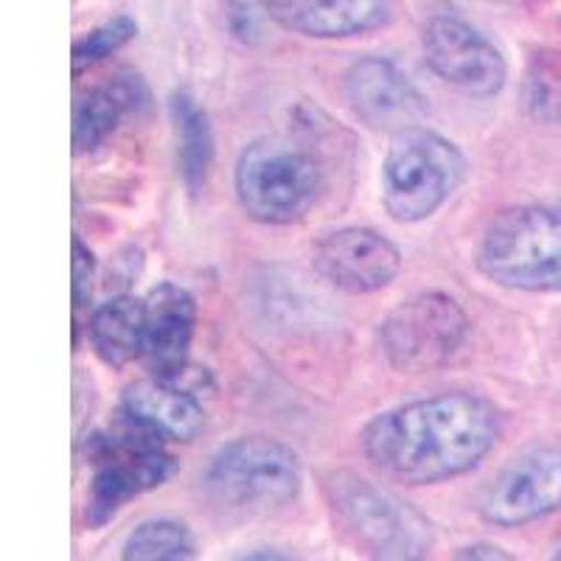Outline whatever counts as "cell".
Returning a JSON list of instances; mask_svg holds the SVG:
<instances>
[{
	"label": "cell",
	"instance_id": "cell-18",
	"mask_svg": "<svg viewBox=\"0 0 561 561\" xmlns=\"http://www.w3.org/2000/svg\"><path fill=\"white\" fill-rule=\"evenodd\" d=\"M172 124L178 135L180 172H183L185 185L192 192H199L208 183L210 167H214V129H210L208 113L188 93H174Z\"/></svg>",
	"mask_w": 561,
	"mask_h": 561
},
{
	"label": "cell",
	"instance_id": "cell-16",
	"mask_svg": "<svg viewBox=\"0 0 561 561\" xmlns=\"http://www.w3.org/2000/svg\"><path fill=\"white\" fill-rule=\"evenodd\" d=\"M149 99V90L138 73H118L102 84L84 90L73 104V149L93 152L104 140L138 113Z\"/></svg>",
	"mask_w": 561,
	"mask_h": 561
},
{
	"label": "cell",
	"instance_id": "cell-1",
	"mask_svg": "<svg viewBox=\"0 0 561 561\" xmlns=\"http://www.w3.org/2000/svg\"><path fill=\"white\" fill-rule=\"evenodd\" d=\"M503 435V415L485 396L447 390L374 415L359 433L365 460L382 478L435 485L483 463Z\"/></svg>",
	"mask_w": 561,
	"mask_h": 561
},
{
	"label": "cell",
	"instance_id": "cell-3",
	"mask_svg": "<svg viewBox=\"0 0 561 561\" xmlns=\"http://www.w3.org/2000/svg\"><path fill=\"white\" fill-rule=\"evenodd\" d=\"M233 188L253 222L295 225L318 205L325 188V172L307 147L264 138L242 149Z\"/></svg>",
	"mask_w": 561,
	"mask_h": 561
},
{
	"label": "cell",
	"instance_id": "cell-5",
	"mask_svg": "<svg viewBox=\"0 0 561 561\" xmlns=\"http://www.w3.org/2000/svg\"><path fill=\"white\" fill-rule=\"evenodd\" d=\"M334 517L368 561H427L433 534L419 511L393 491L354 472L325 480Z\"/></svg>",
	"mask_w": 561,
	"mask_h": 561
},
{
	"label": "cell",
	"instance_id": "cell-2",
	"mask_svg": "<svg viewBox=\"0 0 561 561\" xmlns=\"http://www.w3.org/2000/svg\"><path fill=\"white\" fill-rule=\"evenodd\" d=\"M474 267L514 293H561V203L494 214L474 248Z\"/></svg>",
	"mask_w": 561,
	"mask_h": 561
},
{
	"label": "cell",
	"instance_id": "cell-8",
	"mask_svg": "<svg viewBox=\"0 0 561 561\" xmlns=\"http://www.w3.org/2000/svg\"><path fill=\"white\" fill-rule=\"evenodd\" d=\"M469 334V314L447 293L430 289L402 300L385 314L379 345L390 368L402 374H430L458 354Z\"/></svg>",
	"mask_w": 561,
	"mask_h": 561
},
{
	"label": "cell",
	"instance_id": "cell-27",
	"mask_svg": "<svg viewBox=\"0 0 561 561\" xmlns=\"http://www.w3.org/2000/svg\"><path fill=\"white\" fill-rule=\"evenodd\" d=\"M556 561H561V550H559V556H556Z\"/></svg>",
	"mask_w": 561,
	"mask_h": 561
},
{
	"label": "cell",
	"instance_id": "cell-9",
	"mask_svg": "<svg viewBox=\"0 0 561 561\" xmlns=\"http://www.w3.org/2000/svg\"><path fill=\"white\" fill-rule=\"evenodd\" d=\"M421 51L435 77L466 96H497L508 79V62L494 39L460 14H433L421 28Z\"/></svg>",
	"mask_w": 561,
	"mask_h": 561
},
{
	"label": "cell",
	"instance_id": "cell-11",
	"mask_svg": "<svg viewBox=\"0 0 561 561\" xmlns=\"http://www.w3.org/2000/svg\"><path fill=\"white\" fill-rule=\"evenodd\" d=\"M312 267L325 284L348 295L390 287L402 270V250L374 228L329 230L312 248Z\"/></svg>",
	"mask_w": 561,
	"mask_h": 561
},
{
	"label": "cell",
	"instance_id": "cell-7",
	"mask_svg": "<svg viewBox=\"0 0 561 561\" xmlns=\"http://www.w3.org/2000/svg\"><path fill=\"white\" fill-rule=\"evenodd\" d=\"M90 463L93 478L84 508L90 528H104L129 500L158 489L174 474V458L163 453V440L127 415L118 419L113 433L90 440Z\"/></svg>",
	"mask_w": 561,
	"mask_h": 561
},
{
	"label": "cell",
	"instance_id": "cell-21",
	"mask_svg": "<svg viewBox=\"0 0 561 561\" xmlns=\"http://www.w3.org/2000/svg\"><path fill=\"white\" fill-rule=\"evenodd\" d=\"M138 34V23L127 14H118V18L107 20L102 26L90 28L88 34L73 43V51H70V62H73V73H84V70L96 68L99 62H104L107 57H113L115 51H122L129 39H135Z\"/></svg>",
	"mask_w": 561,
	"mask_h": 561
},
{
	"label": "cell",
	"instance_id": "cell-19",
	"mask_svg": "<svg viewBox=\"0 0 561 561\" xmlns=\"http://www.w3.org/2000/svg\"><path fill=\"white\" fill-rule=\"evenodd\" d=\"M194 534L178 519H147L127 536L122 561H194Z\"/></svg>",
	"mask_w": 561,
	"mask_h": 561
},
{
	"label": "cell",
	"instance_id": "cell-15",
	"mask_svg": "<svg viewBox=\"0 0 561 561\" xmlns=\"http://www.w3.org/2000/svg\"><path fill=\"white\" fill-rule=\"evenodd\" d=\"M122 415L135 421L158 440H194L205 430V408L199 396L180 382L147 377L127 385Z\"/></svg>",
	"mask_w": 561,
	"mask_h": 561
},
{
	"label": "cell",
	"instance_id": "cell-12",
	"mask_svg": "<svg viewBox=\"0 0 561 561\" xmlns=\"http://www.w3.org/2000/svg\"><path fill=\"white\" fill-rule=\"evenodd\" d=\"M343 93L351 113L379 133L419 127L427 115V99L396 62L363 57L345 70Z\"/></svg>",
	"mask_w": 561,
	"mask_h": 561
},
{
	"label": "cell",
	"instance_id": "cell-20",
	"mask_svg": "<svg viewBox=\"0 0 561 561\" xmlns=\"http://www.w3.org/2000/svg\"><path fill=\"white\" fill-rule=\"evenodd\" d=\"M525 113L539 124H561V48L530 54L523 79Z\"/></svg>",
	"mask_w": 561,
	"mask_h": 561
},
{
	"label": "cell",
	"instance_id": "cell-13",
	"mask_svg": "<svg viewBox=\"0 0 561 561\" xmlns=\"http://www.w3.org/2000/svg\"><path fill=\"white\" fill-rule=\"evenodd\" d=\"M197 300L180 284L163 280L144 295V357L149 377L178 379L192 368Z\"/></svg>",
	"mask_w": 561,
	"mask_h": 561
},
{
	"label": "cell",
	"instance_id": "cell-14",
	"mask_svg": "<svg viewBox=\"0 0 561 561\" xmlns=\"http://www.w3.org/2000/svg\"><path fill=\"white\" fill-rule=\"evenodd\" d=\"M273 23L309 39H351L390 26L396 0H255Z\"/></svg>",
	"mask_w": 561,
	"mask_h": 561
},
{
	"label": "cell",
	"instance_id": "cell-23",
	"mask_svg": "<svg viewBox=\"0 0 561 561\" xmlns=\"http://www.w3.org/2000/svg\"><path fill=\"white\" fill-rule=\"evenodd\" d=\"M259 12L262 7L255 0H228L225 3V14H228L230 32L237 34L244 43H253L255 34H259Z\"/></svg>",
	"mask_w": 561,
	"mask_h": 561
},
{
	"label": "cell",
	"instance_id": "cell-25",
	"mask_svg": "<svg viewBox=\"0 0 561 561\" xmlns=\"http://www.w3.org/2000/svg\"><path fill=\"white\" fill-rule=\"evenodd\" d=\"M242 561H293V559H287V556L278 553V550H255V553H250L248 559Z\"/></svg>",
	"mask_w": 561,
	"mask_h": 561
},
{
	"label": "cell",
	"instance_id": "cell-17",
	"mask_svg": "<svg viewBox=\"0 0 561 561\" xmlns=\"http://www.w3.org/2000/svg\"><path fill=\"white\" fill-rule=\"evenodd\" d=\"M88 340L104 365L122 370L144 357V298L115 295L88 314Z\"/></svg>",
	"mask_w": 561,
	"mask_h": 561
},
{
	"label": "cell",
	"instance_id": "cell-6",
	"mask_svg": "<svg viewBox=\"0 0 561 561\" xmlns=\"http://www.w3.org/2000/svg\"><path fill=\"white\" fill-rule=\"evenodd\" d=\"M203 483L219 508L264 514L298 497L304 469L284 440L242 435L219 447L205 469Z\"/></svg>",
	"mask_w": 561,
	"mask_h": 561
},
{
	"label": "cell",
	"instance_id": "cell-22",
	"mask_svg": "<svg viewBox=\"0 0 561 561\" xmlns=\"http://www.w3.org/2000/svg\"><path fill=\"white\" fill-rule=\"evenodd\" d=\"M93 275H96V259L90 253L88 244L79 237H73L70 242V295H73V314L79 318L82 309L90 307V298H93Z\"/></svg>",
	"mask_w": 561,
	"mask_h": 561
},
{
	"label": "cell",
	"instance_id": "cell-26",
	"mask_svg": "<svg viewBox=\"0 0 561 561\" xmlns=\"http://www.w3.org/2000/svg\"><path fill=\"white\" fill-rule=\"evenodd\" d=\"M494 3H505V7H523L528 0H494Z\"/></svg>",
	"mask_w": 561,
	"mask_h": 561
},
{
	"label": "cell",
	"instance_id": "cell-4",
	"mask_svg": "<svg viewBox=\"0 0 561 561\" xmlns=\"http://www.w3.org/2000/svg\"><path fill=\"white\" fill-rule=\"evenodd\" d=\"M466 154L427 127H410L390 138L382 160V205L390 219L415 225L438 214L466 180Z\"/></svg>",
	"mask_w": 561,
	"mask_h": 561
},
{
	"label": "cell",
	"instance_id": "cell-10",
	"mask_svg": "<svg viewBox=\"0 0 561 561\" xmlns=\"http://www.w3.org/2000/svg\"><path fill=\"white\" fill-rule=\"evenodd\" d=\"M561 508V453L534 449L505 466L480 497V517L494 528H519Z\"/></svg>",
	"mask_w": 561,
	"mask_h": 561
},
{
	"label": "cell",
	"instance_id": "cell-24",
	"mask_svg": "<svg viewBox=\"0 0 561 561\" xmlns=\"http://www.w3.org/2000/svg\"><path fill=\"white\" fill-rule=\"evenodd\" d=\"M458 561H511V556H505L494 545H474V548L460 550Z\"/></svg>",
	"mask_w": 561,
	"mask_h": 561
}]
</instances>
